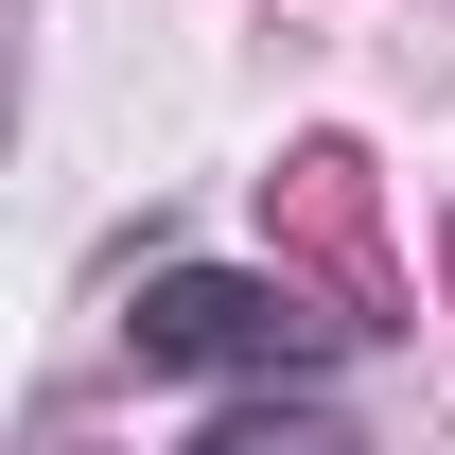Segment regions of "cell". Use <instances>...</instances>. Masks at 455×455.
<instances>
[{
    "instance_id": "1",
    "label": "cell",
    "mask_w": 455,
    "mask_h": 455,
    "mask_svg": "<svg viewBox=\"0 0 455 455\" xmlns=\"http://www.w3.org/2000/svg\"><path fill=\"white\" fill-rule=\"evenodd\" d=\"M123 333H140V368H193V386H281L333 350V315L298 281H245V263H158Z\"/></svg>"
}]
</instances>
